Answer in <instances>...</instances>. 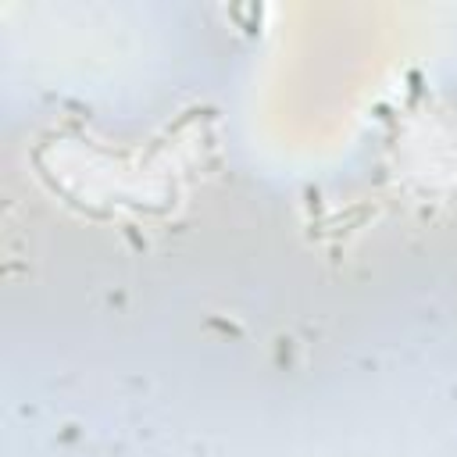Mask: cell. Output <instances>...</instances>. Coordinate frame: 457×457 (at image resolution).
<instances>
[]
</instances>
